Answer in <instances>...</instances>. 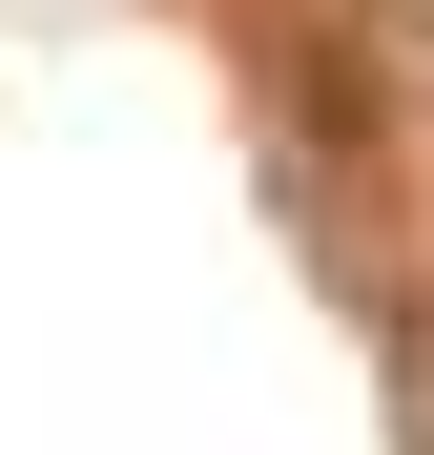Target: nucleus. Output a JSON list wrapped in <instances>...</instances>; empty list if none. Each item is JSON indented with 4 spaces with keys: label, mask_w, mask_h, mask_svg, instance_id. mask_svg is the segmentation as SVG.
<instances>
[{
    "label": "nucleus",
    "mask_w": 434,
    "mask_h": 455,
    "mask_svg": "<svg viewBox=\"0 0 434 455\" xmlns=\"http://www.w3.org/2000/svg\"><path fill=\"white\" fill-rule=\"evenodd\" d=\"M393 21H434V0H393Z\"/></svg>",
    "instance_id": "obj_1"
}]
</instances>
